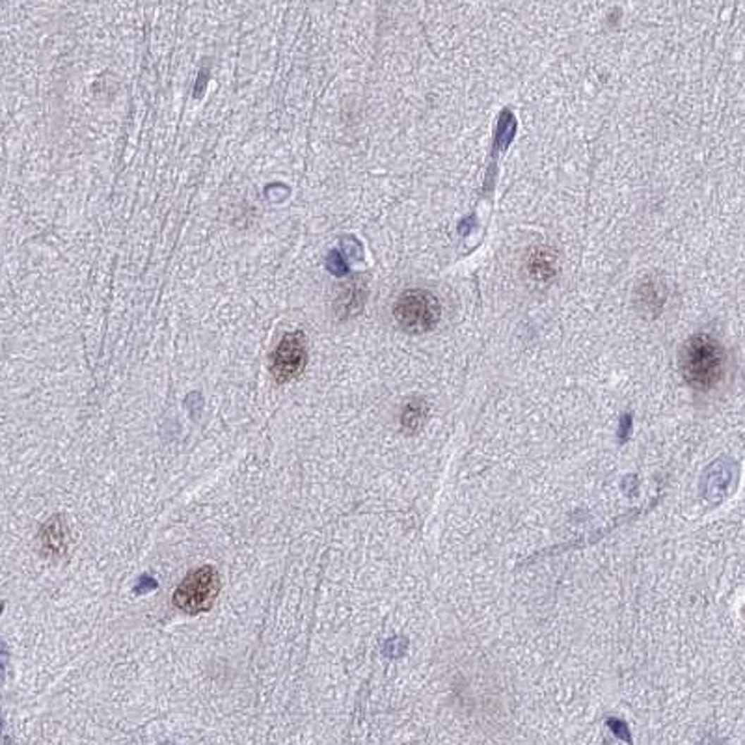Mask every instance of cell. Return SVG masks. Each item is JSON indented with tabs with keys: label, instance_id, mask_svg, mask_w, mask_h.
I'll use <instances>...</instances> for the list:
<instances>
[{
	"label": "cell",
	"instance_id": "obj_8",
	"mask_svg": "<svg viewBox=\"0 0 745 745\" xmlns=\"http://www.w3.org/2000/svg\"><path fill=\"white\" fill-rule=\"evenodd\" d=\"M515 118H512V114H509V112H503L500 118V121H498V129H495V144L501 147V149H505L507 146H509V142L512 140V133H515Z\"/></svg>",
	"mask_w": 745,
	"mask_h": 745
},
{
	"label": "cell",
	"instance_id": "obj_12",
	"mask_svg": "<svg viewBox=\"0 0 745 745\" xmlns=\"http://www.w3.org/2000/svg\"><path fill=\"white\" fill-rule=\"evenodd\" d=\"M630 429H632V417L624 416L622 417V423H620V440H622V442H624L626 438H628V434H630Z\"/></svg>",
	"mask_w": 745,
	"mask_h": 745
},
{
	"label": "cell",
	"instance_id": "obj_4",
	"mask_svg": "<svg viewBox=\"0 0 745 745\" xmlns=\"http://www.w3.org/2000/svg\"><path fill=\"white\" fill-rule=\"evenodd\" d=\"M308 364V341L304 332H289L282 338L271 356V373L276 382L295 381Z\"/></svg>",
	"mask_w": 745,
	"mask_h": 745
},
{
	"label": "cell",
	"instance_id": "obj_3",
	"mask_svg": "<svg viewBox=\"0 0 745 745\" xmlns=\"http://www.w3.org/2000/svg\"><path fill=\"white\" fill-rule=\"evenodd\" d=\"M220 593V576L214 567H202L192 570L183 579L176 593L173 604L188 615H198L213 608Z\"/></svg>",
	"mask_w": 745,
	"mask_h": 745
},
{
	"label": "cell",
	"instance_id": "obj_7",
	"mask_svg": "<svg viewBox=\"0 0 745 745\" xmlns=\"http://www.w3.org/2000/svg\"><path fill=\"white\" fill-rule=\"evenodd\" d=\"M427 412L429 407L423 399H412V401H408L407 405H405V408H402L401 414L402 431L408 434L417 433V431L421 429L423 423H425V419H427Z\"/></svg>",
	"mask_w": 745,
	"mask_h": 745
},
{
	"label": "cell",
	"instance_id": "obj_6",
	"mask_svg": "<svg viewBox=\"0 0 745 745\" xmlns=\"http://www.w3.org/2000/svg\"><path fill=\"white\" fill-rule=\"evenodd\" d=\"M527 271L537 282H548L558 272V257L550 248L537 246L529 250L527 256Z\"/></svg>",
	"mask_w": 745,
	"mask_h": 745
},
{
	"label": "cell",
	"instance_id": "obj_1",
	"mask_svg": "<svg viewBox=\"0 0 745 745\" xmlns=\"http://www.w3.org/2000/svg\"><path fill=\"white\" fill-rule=\"evenodd\" d=\"M725 349L708 334H695L680 350V371L695 390L708 391L720 384L725 373Z\"/></svg>",
	"mask_w": 745,
	"mask_h": 745
},
{
	"label": "cell",
	"instance_id": "obj_13",
	"mask_svg": "<svg viewBox=\"0 0 745 745\" xmlns=\"http://www.w3.org/2000/svg\"><path fill=\"white\" fill-rule=\"evenodd\" d=\"M161 745H173V744H161Z\"/></svg>",
	"mask_w": 745,
	"mask_h": 745
},
{
	"label": "cell",
	"instance_id": "obj_11",
	"mask_svg": "<svg viewBox=\"0 0 745 745\" xmlns=\"http://www.w3.org/2000/svg\"><path fill=\"white\" fill-rule=\"evenodd\" d=\"M155 587H156L155 579L149 578V576H144V578L140 579V584L135 587V591L136 593H147V591H153Z\"/></svg>",
	"mask_w": 745,
	"mask_h": 745
},
{
	"label": "cell",
	"instance_id": "obj_2",
	"mask_svg": "<svg viewBox=\"0 0 745 745\" xmlns=\"http://www.w3.org/2000/svg\"><path fill=\"white\" fill-rule=\"evenodd\" d=\"M440 302L431 291L410 289L405 291L393 304V317L405 332L423 334L431 332L440 321Z\"/></svg>",
	"mask_w": 745,
	"mask_h": 745
},
{
	"label": "cell",
	"instance_id": "obj_10",
	"mask_svg": "<svg viewBox=\"0 0 745 745\" xmlns=\"http://www.w3.org/2000/svg\"><path fill=\"white\" fill-rule=\"evenodd\" d=\"M608 727H610L611 732H613L619 740L626 741V744H632L630 729H628V725H626L624 721L615 720V718H610V720H608Z\"/></svg>",
	"mask_w": 745,
	"mask_h": 745
},
{
	"label": "cell",
	"instance_id": "obj_9",
	"mask_svg": "<svg viewBox=\"0 0 745 745\" xmlns=\"http://www.w3.org/2000/svg\"><path fill=\"white\" fill-rule=\"evenodd\" d=\"M643 291V295H639V300H643L645 302V309H658L660 308V304L663 302V295H660L656 289V285L654 283H643L641 287H639Z\"/></svg>",
	"mask_w": 745,
	"mask_h": 745
},
{
	"label": "cell",
	"instance_id": "obj_5",
	"mask_svg": "<svg viewBox=\"0 0 745 745\" xmlns=\"http://www.w3.org/2000/svg\"><path fill=\"white\" fill-rule=\"evenodd\" d=\"M39 544H42L43 553H47L49 558L66 555L69 546V531L62 516H54L42 527Z\"/></svg>",
	"mask_w": 745,
	"mask_h": 745
}]
</instances>
